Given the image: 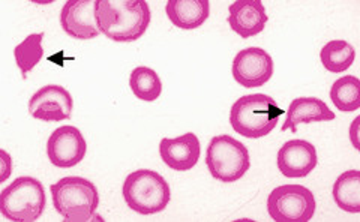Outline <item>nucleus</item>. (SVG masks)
<instances>
[{
    "label": "nucleus",
    "mask_w": 360,
    "mask_h": 222,
    "mask_svg": "<svg viewBox=\"0 0 360 222\" xmlns=\"http://www.w3.org/2000/svg\"><path fill=\"white\" fill-rule=\"evenodd\" d=\"M333 105L342 113H352L360 108V80L354 75L338 79L330 89Z\"/></svg>",
    "instance_id": "aec40b11"
},
{
    "label": "nucleus",
    "mask_w": 360,
    "mask_h": 222,
    "mask_svg": "<svg viewBox=\"0 0 360 222\" xmlns=\"http://www.w3.org/2000/svg\"><path fill=\"white\" fill-rule=\"evenodd\" d=\"M95 14L99 32L115 42L139 41L152 20L146 0H96Z\"/></svg>",
    "instance_id": "f257e3e1"
},
{
    "label": "nucleus",
    "mask_w": 360,
    "mask_h": 222,
    "mask_svg": "<svg viewBox=\"0 0 360 222\" xmlns=\"http://www.w3.org/2000/svg\"><path fill=\"white\" fill-rule=\"evenodd\" d=\"M44 33H32L25 41H21L14 48L15 63L21 71L22 79H27V74L35 68L41 62L44 50H42Z\"/></svg>",
    "instance_id": "412c9836"
},
{
    "label": "nucleus",
    "mask_w": 360,
    "mask_h": 222,
    "mask_svg": "<svg viewBox=\"0 0 360 222\" xmlns=\"http://www.w3.org/2000/svg\"><path fill=\"white\" fill-rule=\"evenodd\" d=\"M275 71L274 59L266 50L260 47H248L236 54L231 65L234 80L242 87H262Z\"/></svg>",
    "instance_id": "6e6552de"
},
{
    "label": "nucleus",
    "mask_w": 360,
    "mask_h": 222,
    "mask_svg": "<svg viewBox=\"0 0 360 222\" xmlns=\"http://www.w3.org/2000/svg\"><path fill=\"white\" fill-rule=\"evenodd\" d=\"M129 87L132 93L141 101L153 103L162 93V81L160 75L148 66H139L129 75Z\"/></svg>",
    "instance_id": "6ab92c4d"
},
{
    "label": "nucleus",
    "mask_w": 360,
    "mask_h": 222,
    "mask_svg": "<svg viewBox=\"0 0 360 222\" xmlns=\"http://www.w3.org/2000/svg\"><path fill=\"white\" fill-rule=\"evenodd\" d=\"M123 198L134 212L155 215L168 207L172 200L170 185L153 170H137L128 174L123 182Z\"/></svg>",
    "instance_id": "20e7f679"
},
{
    "label": "nucleus",
    "mask_w": 360,
    "mask_h": 222,
    "mask_svg": "<svg viewBox=\"0 0 360 222\" xmlns=\"http://www.w3.org/2000/svg\"><path fill=\"white\" fill-rule=\"evenodd\" d=\"M359 122H360V117H356L354 122H353V126L350 129V134H352V143L356 150H359V141H357V128H359Z\"/></svg>",
    "instance_id": "5701e85b"
},
{
    "label": "nucleus",
    "mask_w": 360,
    "mask_h": 222,
    "mask_svg": "<svg viewBox=\"0 0 360 222\" xmlns=\"http://www.w3.org/2000/svg\"><path fill=\"white\" fill-rule=\"evenodd\" d=\"M285 111L275 99L264 93H252L239 98L231 107L230 124L238 134L246 138H263L279 124Z\"/></svg>",
    "instance_id": "f03ea898"
},
{
    "label": "nucleus",
    "mask_w": 360,
    "mask_h": 222,
    "mask_svg": "<svg viewBox=\"0 0 360 222\" xmlns=\"http://www.w3.org/2000/svg\"><path fill=\"white\" fill-rule=\"evenodd\" d=\"M165 13L172 23L182 30L198 29L210 14L209 0H168Z\"/></svg>",
    "instance_id": "dca6fc26"
},
{
    "label": "nucleus",
    "mask_w": 360,
    "mask_h": 222,
    "mask_svg": "<svg viewBox=\"0 0 360 222\" xmlns=\"http://www.w3.org/2000/svg\"><path fill=\"white\" fill-rule=\"evenodd\" d=\"M45 204L44 185L30 176L17 177L0 194V214L11 222H37Z\"/></svg>",
    "instance_id": "39448f33"
},
{
    "label": "nucleus",
    "mask_w": 360,
    "mask_h": 222,
    "mask_svg": "<svg viewBox=\"0 0 360 222\" xmlns=\"http://www.w3.org/2000/svg\"><path fill=\"white\" fill-rule=\"evenodd\" d=\"M332 195L336 206L348 214H360V171H344L333 183Z\"/></svg>",
    "instance_id": "f3484780"
},
{
    "label": "nucleus",
    "mask_w": 360,
    "mask_h": 222,
    "mask_svg": "<svg viewBox=\"0 0 360 222\" xmlns=\"http://www.w3.org/2000/svg\"><path fill=\"white\" fill-rule=\"evenodd\" d=\"M315 197L302 185H283L269 194L267 212L275 222H308L315 215Z\"/></svg>",
    "instance_id": "0eeeda50"
},
{
    "label": "nucleus",
    "mask_w": 360,
    "mask_h": 222,
    "mask_svg": "<svg viewBox=\"0 0 360 222\" xmlns=\"http://www.w3.org/2000/svg\"><path fill=\"white\" fill-rule=\"evenodd\" d=\"M95 5L96 0H68L60 11V26L66 35L78 41L95 39L99 35Z\"/></svg>",
    "instance_id": "9b49d317"
},
{
    "label": "nucleus",
    "mask_w": 360,
    "mask_h": 222,
    "mask_svg": "<svg viewBox=\"0 0 360 222\" xmlns=\"http://www.w3.org/2000/svg\"><path fill=\"white\" fill-rule=\"evenodd\" d=\"M229 25L243 39L262 33L269 17L262 0H238L229 6Z\"/></svg>",
    "instance_id": "4468645a"
},
{
    "label": "nucleus",
    "mask_w": 360,
    "mask_h": 222,
    "mask_svg": "<svg viewBox=\"0 0 360 222\" xmlns=\"http://www.w3.org/2000/svg\"><path fill=\"white\" fill-rule=\"evenodd\" d=\"M276 164L281 174L288 179L307 177L319 164L317 149L307 140H290L279 149Z\"/></svg>",
    "instance_id": "f8f14e48"
},
{
    "label": "nucleus",
    "mask_w": 360,
    "mask_h": 222,
    "mask_svg": "<svg viewBox=\"0 0 360 222\" xmlns=\"http://www.w3.org/2000/svg\"><path fill=\"white\" fill-rule=\"evenodd\" d=\"M0 155H2V165H4V174H2V177H0V182H5L8 179L9 171L13 170V162H11L9 155L5 150L0 152Z\"/></svg>",
    "instance_id": "4be33fe9"
},
{
    "label": "nucleus",
    "mask_w": 360,
    "mask_h": 222,
    "mask_svg": "<svg viewBox=\"0 0 360 222\" xmlns=\"http://www.w3.org/2000/svg\"><path fill=\"white\" fill-rule=\"evenodd\" d=\"M206 165L213 179L222 183H234L250 170V150L231 136H217L207 146Z\"/></svg>",
    "instance_id": "423d86ee"
},
{
    "label": "nucleus",
    "mask_w": 360,
    "mask_h": 222,
    "mask_svg": "<svg viewBox=\"0 0 360 222\" xmlns=\"http://www.w3.org/2000/svg\"><path fill=\"white\" fill-rule=\"evenodd\" d=\"M335 117V113L323 99L314 96L296 98L292 99L288 107L287 120L281 129H290L296 134L299 125L302 124H321V122H332Z\"/></svg>",
    "instance_id": "2eb2a0df"
},
{
    "label": "nucleus",
    "mask_w": 360,
    "mask_h": 222,
    "mask_svg": "<svg viewBox=\"0 0 360 222\" xmlns=\"http://www.w3.org/2000/svg\"><path fill=\"white\" fill-rule=\"evenodd\" d=\"M160 155L168 169L174 171H189L200 159V140L194 132H186L176 138H162L160 143Z\"/></svg>",
    "instance_id": "ddd939ff"
},
{
    "label": "nucleus",
    "mask_w": 360,
    "mask_h": 222,
    "mask_svg": "<svg viewBox=\"0 0 360 222\" xmlns=\"http://www.w3.org/2000/svg\"><path fill=\"white\" fill-rule=\"evenodd\" d=\"M53 206L65 222H87L95 218L99 194L95 183L84 177L70 176L50 186Z\"/></svg>",
    "instance_id": "7ed1b4c3"
},
{
    "label": "nucleus",
    "mask_w": 360,
    "mask_h": 222,
    "mask_svg": "<svg viewBox=\"0 0 360 222\" xmlns=\"http://www.w3.org/2000/svg\"><path fill=\"white\" fill-rule=\"evenodd\" d=\"M87 152V143L80 129L72 125L60 126L49 137L47 157L54 166L72 169L80 164Z\"/></svg>",
    "instance_id": "9d476101"
},
{
    "label": "nucleus",
    "mask_w": 360,
    "mask_h": 222,
    "mask_svg": "<svg viewBox=\"0 0 360 222\" xmlns=\"http://www.w3.org/2000/svg\"><path fill=\"white\" fill-rule=\"evenodd\" d=\"M320 59L326 70L333 74H341L353 65L356 50L345 39H332L320 51Z\"/></svg>",
    "instance_id": "a211bd4d"
},
{
    "label": "nucleus",
    "mask_w": 360,
    "mask_h": 222,
    "mask_svg": "<svg viewBox=\"0 0 360 222\" xmlns=\"http://www.w3.org/2000/svg\"><path fill=\"white\" fill-rule=\"evenodd\" d=\"M74 99L63 86L49 84L29 99V113L33 119L42 122H62L71 119Z\"/></svg>",
    "instance_id": "1a4fd4ad"
}]
</instances>
